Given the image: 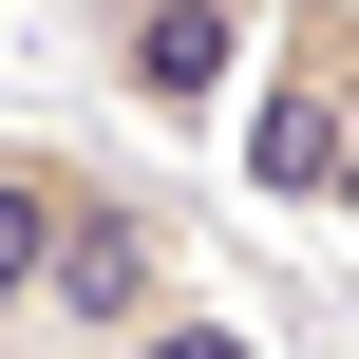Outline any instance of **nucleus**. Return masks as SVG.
Masks as SVG:
<instances>
[{
    "label": "nucleus",
    "instance_id": "1",
    "mask_svg": "<svg viewBox=\"0 0 359 359\" xmlns=\"http://www.w3.org/2000/svg\"><path fill=\"white\" fill-rule=\"evenodd\" d=\"M19 189H38V359H95L151 303H189V227L133 170H95L76 133H19Z\"/></svg>",
    "mask_w": 359,
    "mask_h": 359
},
{
    "label": "nucleus",
    "instance_id": "2",
    "mask_svg": "<svg viewBox=\"0 0 359 359\" xmlns=\"http://www.w3.org/2000/svg\"><path fill=\"white\" fill-rule=\"evenodd\" d=\"M341 114H359V0H265V57H246V95H227V151H246V189H265L284 227H322Z\"/></svg>",
    "mask_w": 359,
    "mask_h": 359
},
{
    "label": "nucleus",
    "instance_id": "3",
    "mask_svg": "<svg viewBox=\"0 0 359 359\" xmlns=\"http://www.w3.org/2000/svg\"><path fill=\"white\" fill-rule=\"evenodd\" d=\"M76 57L133 133H227V95L265 57V0H76Z\"/></svg>",
    "mask_w": 359,
    "mask_h": 359
},
{
    "label": "nucleus",
    "instance_id": "4",
    "mask_svg": "<svg viewBox=\"0 0 359 359\" xmlns=\"http://www.w3.org/2000/svg\"><path fill=\"white\" fill-rule=\"evenodd\" d=\"M95 359H265V341H246V322H227V303H151V322H133V341H95Z\"/></svg>",
    "mask_w": 359,
    "mask_h": 359
}]
</instances>
